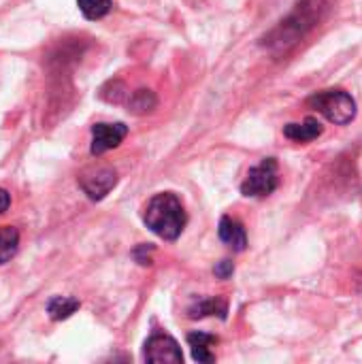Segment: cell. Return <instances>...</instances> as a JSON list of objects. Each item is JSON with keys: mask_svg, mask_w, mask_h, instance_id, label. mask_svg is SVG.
Returning a JSON list of instances; mask_svg holds the SVG:
<instances>
[{"mask_svg": "<svg viewBox=\"0 0 362 364\" xmlns=\"http://www.w3.org/2000/svg\"><path fill=\"white\" fill-rule=\"evenodd\" d=\"M79 307L81 303L73 296H53L47 303V314L53 322H62V320H68Z\"/></svg>", "mask_w": 362, "mask_h": 364, "instance_id": "7c38bea8", "label": "cell"}, {"mask_svg": "<svg viewBox=\"0 0 362 364\" xmlns=\"http://www.w3.org/2000/svg\"><path fill=\"white\" fill-rule=\"evenodd\" d=\"M226 314H228V305L222 299H203L188 309V316L192 320H201L207 316H218L220 320H226Z\"/></svg>", "mask_w": 362, "mask_h": 364, "instance_id": "8fae6325", "label": "cell"}, {"mask_svg": "<svg viewBox=\"0 0 362 364\" xmlns=\"http://www.w3.org/2000/svg\"><path fill=\"white\" fill-rule=\"evenodd\" d=\"M213 273H215V277H220V279H228V277L235 273V264H233L230 260H222V262L215 264Z\"/></svg>", "mask_w": 362, "mask_h": 364, "instance_id": "e0dca14e", "label": "cell"}, {"mask_svg": "<svg viewBox=\"0 0 362 364\" xmlns=\"http://www.w3.org/2000/svg\"><path fill=\"white\" fill-rule=\"evenodd\" d=\"M218 235H220V239L233 252H245V247H247V235H245V228H243V224L239 220H235L230 215H224L220 220Z\"/></svg>", "mask_w": 362, "mask_h": 364, "instance_id": "ba28073f", "label": "cell"}, {"mask_svg": "<svg viewBox=\"0 0 362 364\" xmlns=\"http://www.w3.org/2000/svg\"><path fill=\"white\" fill-rule=\"evenodd\" d=\"M9 207H11V194H9L4 188H0V215H2Z\"/></svg>", "mask_w": 362, "mask_h": 364, "instance_id": "ac0fdd59", "label": "cell"}, {"mask_svg": "<svg viewBox=\"0 0 362 364\" xmlns=\"http://www.w3.org/2000/svg\"><path fill=\"white\" fill-rule=\"evenodd\" d=\"M324 132V126L316 117H307L301 124H288L284 128V136L294 141V143H309L316 141Z\"/></svg>", "mask_w": 362, "mask_h": 364, "instance_id": "9c48e42d", "label": "cell"}, {"mask_svg": "<svg viewBox=\"0 0 362 364\" xmlns=\"http://www.w3.org/2000/svg\"><path fill=\"white\" fill-rule=\"evenodd\" d=\"M280 188V175H277V160L265 158L260 164L252 166L245 181L241 183V194L252 198H265L273 194Z\"/></svg>", "mask_w": 362, "mask_h": 364, "instance_id": "277c9868", "label": "cell"}, {"mask_svg": "<svg viewBox=\"0 0 362 364\" xmlns=\"http://www.w3.org/2000/svg\"><path fill=\"white\" fill-rule=\"evenodd\" d=\"M19 250V232L13 226H0V267L6 264Z\"/></svg>", "mask_w": 362, "mask_h": 364, "instance_id": "5bb4252c", "label": "cell"}, {"mask_svg": "<svg viewBox=\"0 0 362 364\" xmlns=\"http://www.w3.org/2000/svg\"><path fill=\"white\" fill-rule=\"evenodd\" d=\"M126 85L122 83V81H109L107 85H102L100 87V98H105V100H109V102H122L124 98H126Z\"/></svg>", "mask_w": 362, "mask_h": 364, "instance_id": "2e32d148", "label": "cell"}, {"mask_svg": "<svg viewBox=\"0 0 362 364\" xmlns=\"http://www.w3.org/2000/svg\"><path fill=\"white\" fill-rule=\"evenodd\" d=\"M158 107V98L151 90L147 87H141L137 92L130 94L128 98V111L134 113V115H145V113H151L154 109Z\"/></svg>", "mask_w": 362, "mask_h": 364, "instance_id": "4fadbf2b", "label": "cell"}, {"mask_svg": "<svg viewBox=\"0 0 362 364\" xmlns=\"http://www.w3.org/2000/svg\"><path fill=\"white\" fill-rule=\"evenodd\" d=\"M117 186V173L111 166H92L79 175V188L92 200H102Z\"/></svg>", "mask_w": 362, "mask_h": 364, "instance_id": "5b68a950", "label": "cell"}, {"mask_svg": "<svg viewBox=\"0 0 362 364\" xmlns=\"http://www.w3.org/2000/svg\"><path fill=\"white\" fill-rule=\"evenodd\" d=\"M143 356L147 363H183V354H181L179 343L164 333H154L147 339Z\"/></svg>", "mask_w": 362, "mask_h": 364, "instance_id": "8992f818", "label": "cell"}, {"mask_svg": "<svg viewBox=\"0 0 362 364\" xmlns=\"http://www.w3.org/2000/svg\"><path fill=\"white\" fill-rule=\"evenodd\" d=\"M128 134V126L122 122L115 124H94L92 126V156H102L109 149H115Z\"/></svg>", "mask_w": 362, "mask_h": 364, "instance_id": "52a82bcc", "label": "cell"}, {"mask_svg": "<svg viewBox=\"0 0 362 364\" xmlns=\"http://www.w3.org/2000/svg\"><path fill=\"white\" fill-rule=\"evenodd\" d=\"M218 343V337L213 335H207V333H190L188 335V346L192 348V356L196 363L211 364L215 360V356L211 354V346Z\"/></svg>", "mask_w": 362, "mask_h": 364, "instance_id": "30bf717a", "label": "cell"}, {"mask_svg": "<svg viewBox=\"0 0 362 364\" xmlns=\"http://www.w3.org/2000/svg\"><path fill=\"white\" fill-rule=\"evenodd\" d=\"M307 105L337 126H346L356 117V100L344 90H322L309 96Z\"/></svg>", "mask_w": 362, "mask_h": 364, "instance_id": "3957f363", "label": "cell"}, {"mask_svg": "<svg viewBox=\"0 0 362 364\" xmlns=\"http://www.w3.org/2000/svg\"><path fill=\"white\" fill-rule=\"evenodd\" d=\"M143 222L160 239L177 241L186 228L188 215H186L181 200L177 198V194L160 192V194L149 198V203L143 211Z\"/></svg>", "mask_w": 362, "mask_h": 364, "instance_id": "7a4b0ae2", "label": "cell"}, {"mask_svg": "<svg viewBox=\"0 0 362 364\" xmlns=\"http://www.w3.org/2000/svg\"><path fill=\"white\" fill-rule=\"evenodd\" d=\"M77 6L85 19L94 21V19H102L113 9V0H77Z\"/></svg>", "mask_w": 362, "mask_h": 364, "instance_id": "9a60e30c", "label": "cell"}, {"mask_svg": "<svg viewBox=\"0 0 362 364\" xmlns=\"http://www.w3.org/2000/svg\"><path fill=\"white\" fill-rule=\"evenodd\" d=\"M326 6V0H301L292 13L282 19L265 38H262V45L280 55V53H286L288 49H292L320 19V13L322 9Z\"/></svg>", "mask_w": 362, "mask_h": 364, "instance_id": "6da1fadb", "label": "cell"}]
</instances>
